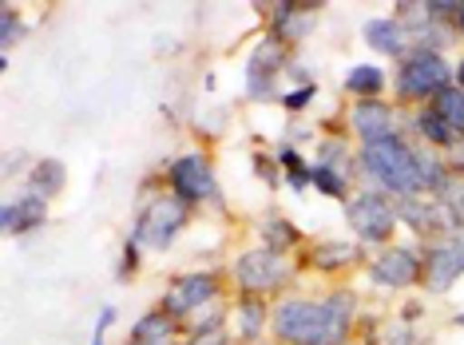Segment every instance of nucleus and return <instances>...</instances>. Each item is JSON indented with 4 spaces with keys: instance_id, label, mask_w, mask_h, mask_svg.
Masks as SVG:
<instances>
[{
    "instance_id": "nucleus-1",
    "label": "nucleus",
    "mask_w": 464,
    "mask_h": 345,
    "mask_svg": "<svg viewBox=\"0 0 464 345\" xmlns=\"http://www.w3.org/2000/svg\"><path fill=\"white\" fill-rule=\"evenodd\" d=\"M362 171L377 187H385V191H393L401 198H413L420 191H440L449 179V167L437 155L409 148L397 135L377 143H362Z\"/></svg>"
},
{
    "instance_id": "nucleus-2",
    "label": "nucleus",
    "mask_w": 464,
    "mask_h": 345,
    "mask_svg": "<svg viewBox=\"0 0 464 345\" xmlns=\"http://www.w3.org/2000/svg\"><path fill=\"white\" fill-rule=\"evenodd\" d=\"M353 321V294H337L310 302V298H286L270 313V330L286 345H345Z\"/></svg>"
},
{
    "instance_id": "nucleus-3",
    "label": "nucleus",
    "mask_w": 464,
    "mask_h": 345,
    "mask_svg": "<svg viewBox=\"0 0 464 345\" xmlns=\"http://www.w3.org/2000/svg\"><path fill=\"white\" fill-rule=\"evenodd\" d=\"M191 206L179 195H155L151 203L140 211V223L131 230V243L140 250H167L175 243V235L187 226Z\"/></svg>"
},
{
    "instance_id": "nucleus-4",
    "label": "nucleus",
    "mask_w": 464,
    "mask_h": 345,
    "mask_svg": "<svg viewBox=\"0 0 464 345\" xmlns=\"http://www.w3.org/2000/svg\"><path fill=\"white\" fill-rule=\"evenodd\" d=\"M452 72L445 64V56L432 48H417L405 56V64H401V76H397V91L409 100H437L445 88H452Z\"/></svg>"
},
{
    "instance_id": "nucleus-5",
    "label": "nucleus",
    "mask_w": 464,
    "mask_h": 345,
    "mask_svg": "<svg viewBox=\"0 0 464 345\" xmlns=\"http://www.w3.org/2000/svg\"><path fill=\"white\" fill-rule=\"evenodd\" d=\"M345 218H350V230L362 243H389L397 230V206L385 195H373V191L350 198Z\"/></svg>"
},
{
    "instance_id": "nucleus-6",
    "label": "nucleus",
    "mask_w": 464,
    "mask_h": 345,
    "mask_svg": "<svg viewBox=\"0 0 464 345\" xmlns=\"http://www.w3.org/2000/svg\"><path fill=\"white\" fill-rule=\"evenodd\" d=\"M235 278L246 294L258 298V294H270V290H282V282L290 278V263H286V254H274V250L258 246V250L238 254Z\"/></svg>"
},
{
    "instance_id": "nucleus-7",
    "label": "nucleus",
    "mask_w": 464,
    "mask_h": 345,
    "mask_svg": "<svg viewBox=\"0 0 464 345\" xmlns=\"http://www.w3.org/2000/svg\"><path fill=\"white\" fill-rule=\"evenodd\" d=\"M218 298V274H203V270H191V274H179L163 294V313H171L175 321L191 318L198 310H210Z\"/></svg>"
},
{
    "instance_id": "nucleus-8",
    "label": "nucleus",
    "mask_w": 464,
    "mask_h": 345,
    "mask_svg": "<svg viewBox=\"0 0 464 345\" xmlns=\"http://www.w3.org/2000/svg\"><path fill=\"white\" fill-rule=\"evenodd\" d=\"M171 195H179L187 206L218 198V183H215V171H210L207 155L191 151V155H179L171 163Z\"/></svg>"
},
{
    "instance_id": "nucleus-9",
    "label": "nucleus",
    "mask_w": 464,
    "mask_h": 345,
    "mask_svg": "<svg viewBox=\"0 0 464 345\" xmlns=\"http://www.w3.org/2000/svg\"><path fill=\"white\" fill-rule=\"evenodd\" d=\"M282 68H286V44H282V40H274V36H266L255 52H250L246 91L255 100H270L274 96V80L282 76Z\"/></svg>"
},
{
    "instance_id": "nucleus-10",
    "label": "nucleus",
    "mask_w": 464,
    "mask_h": 345,
    "mask_svg": "<svg viewBox=\"0 0 464 345\" xmlns=\"http://www.w3.org/2000/svg\"><path fill=\"white\" fill-rule=\"evenodd\" d=\"M369 278H373L377 286L405 290V286H413V282L425 278V263H420L413 250L389 246V250H382V254L373 258V266H369Z\"/></svg>"
},
{
    "instance_id": "nucleus-11",
    "label": "nucleus",
    "mask_w": 464,
    "mask_h": 345,
    "mask_svg": "<svg viewBox=\"0 0 464 345\" xmlns=\"http://www.w3.org/2000/svg\"><path fill=\"white\" fill-rule=\"evenodd\" d=\"M460 274H464V230H452V238H445L425 258V278L429 290H449Z\"/></svg>"
},
{
    "instance_id": "nucleus-12",
    "label": "nucleus",
    "mask_w": 464,
    "mask_h": 345,
    "mask_svg": "<svg viewBox=\"0 0 464 345\" xmlns=\"http://www.w3.org/2000/svg\"><path fill=\"white\" fill-rule=\"evenodd\" d=\"M350 123H353V131L362 135V143H377V139L397 135L393 131V108L382 103V100H362L350 115Z\"/></svg>"
},
{
    "instance_id": "nucleus-13",
    "label": "nucleus",
    "mask_w": 464,
    "mask_h": 345,
    "mask_svg": "<svg viewBox=\"0 0 464 345\" xmlns=\"http://www.w3.org/2000/svg\"><path fill=\"white\" fill-rule=\"evenodd\" d=\"M44 223H48V203L40 195H24L16 203H5V211H0L5 235H28V230H36Z\"/></svg>"
},
{
    "instance_id": "nucleus-14",
    "label": "nucleus",
    "mask_w": 464,
    "mask_h": 345,
    "mask_svg": "<svg viewBox=\"0 0 464 345\" xmlns=\"http://www.w3.org/2000/svg\"><path fill=\"white\" fill-rule=\"evenodd\" d=\"M397 218H405L409 226L417 230V235H437L440 226H452L449 211L440 203H420V198H401L397 203Z\"/></svg>"
},
{
    "instance_id": "nucleus-15",
    "label": "nucleus",
    "mask_w": 464,
    "mask_h": 345,
    "mask_svg": "<svg viewBox=\"0 0 464 345\" xmlns=\"http://www.w3.org/2000/svg\"><path fill=\"white\" fill-rule=\"evenodd\" d=\"M270 313H274V310H266V302H262V298H255V294L242 298V302H238V318H235L238 341H242V345L258 341L262 330H266V321H270Z\"/></svg>"
},
{
    "instance_id": "nucleus-16",
    "label": "nucleus",
    "mask_w": 464,
    "mask_h": 345,
    "mask_svg": "<svg viewBox=\"0 0 464 345\" xmlns=\"http://www.w3.org/2000/svg\"><path fill=\"white\" fill-rule=\"evenodd\" d=\"M365 40H369V48H377V52H389V56H397L401 48H405V24L393 16H382V20H369L365 24Z\"/></svg>"
},
{
    "instance_id": "nucleus-17",
    "label": "nucleus",
    "mask_w": 464,
    "mask_h": 345,
    "mask_svg": "<svg viewBox=\"0 0 464 345\" xmlns=\"http://www.w3.org/2000/svg\"><path fill=\"white\" fill-rule=\"evenodd\" d=\"M175 326H179V321L171 318V313L155 310V313H143V318L135 321V326H131V338H135V341H147V345H171Z\"/></svg>"
},
{
    "instance_id": "nucleus-18",
    "label": "nucleus",
    "mask_w": 464,
    "mask_h": 345,
    "mask_svg": "<svg viewBox=\"0 0 464 345\" xmlns=\"http://www.w3.org/2000/svg\"><path fill=\"white\" fill-rule=\"evenodd\" d=\"M318 24L314 8H298V5H282L278 8V33H282V44H302L305 28Z\"/></svg>"
},
{
    "instance_id": "nucleus-19",
    "label": "nucleus",
    "mask_w": 464,
    "mask_h": 345,
    "mask_svg": "<svg viewBox=\"0 0 464 345\" xmlns=\"http://www.w3.org/2000/svg\"><path fill=\"white\" fill-rule=\"evenodd\" d=\"M353 258H357V246L353 243H345V238H325V243L314 246L310 263L318 266V270H345Z\"/></svg>"
},
{
    "instance_id": "nucleus-20",
    "label": "nucleus",
    "mask_w": 464,
    "mask_h": 345,
    "mask_svg": "<svg viewBox=\"0 0 464 345\" xmlns=\"http://www.w3.org/2000/svg\"><path fill=\"white\" fill-rule=\"evenodd\" d=\"M258 230H262V243H266V250H274V254H286V250H294L302 243L298 226H294L290 218H282V215H270Z\"/></svg>"
},
{
    "instance_id": "nucleus-21",
    "label": "nucleus",
    "mask_w": 464,
    "mask_h": 345,
    "mask_svg": "<svg viewBox=\"0 0 464 345\" xmlns=\"http://www.w3.org/2000/svg\"><path fill=\"white\" fill-rule=\"evenodd\" d=\"M342 88H345V91H353V96L373 100V96H382V88H385V72L377 68V64H357V68L345 72Z\"/></svg>"
},
{
    "instance_id": "nucleus-22",
    "label": "nucleus",
    "mask_w": 464,
    "mask_h": 345,
    "mask_svg": "<svg viewBox=\"0 0 464 345\" xmlns=\"http://www.w3.org/2000/svg\"><path fill=\"white\" fill-rule=\"evenodd\" d=\"M432 111H437L457 135H464V88H445L437 100H432Z\"/></svg>"
},
{
    "instance_id": "nucleus-23",
    "label": "nucleus",
    "mask_w": 464,
    "mask_h": 345,
    "mask_svg": "<svg viewBox=\"0 0 464 345\" xmlns=\"http://www.w3.org/2000/svg\"><path fill=\"white\" fill-rule=\"evenodd\" d=\"M437 203L449 211L452 226H460V230H464V171H460V175H449L445 187L437 191Z\"/></svg>"
},
{
    "instance_id": "nucleus-24",
    "label": "nucleus",
    "mask_w": 464,
    "mask_h": 345,
    "mask_svg": "<svg viewBox=\"0 0 464 345\" xmlns=\"http://www.w3.org/2000/svg\"><path fill=\"white\" fill-rule=\"evenodd\" d=\"M310 187L322 191V195H330V198H345V191H350V175L334 171V167H325V163H314L310 167Z\"/></svg>"
},
{
    "instance_id": "nucleus-25",
    "label": "nucleus",
    "mask_w": 464,
    "mask_h": 345,
    "mask_svg": "<svg viewBox=\"0 0 464 345\" xmlns=\"http://www.w3.org/2000/svg\"><path fill=\"white\" fill-rule=\"evenodd\" d=\"M417 128H420V135H425L432 148H452V143H457V131H452L432 108H425V111L417 115Z\"/></svg>"
},
{
    "instance_id": "nucleus-26",
    "label": "nucleus",
    "mask_w": 464,
    "mask_h": 345,
    "mask_svg": "<svg viewBox=\"0 0 464 345\" xmlns=\"http://www.w3.org/2000/svg\"><path fill=\"white\" fill-rule=\"evenodd\" d=\"M33 187L40 198H48V195H56L60 187H64V163H56V159H40L36 163V171H33Z\"/></svg>"
},
{
    "instance_id": "nucleus-27",
    "label": "nucleus",
    "mask_w": 464,
    "mask_h": 345,
    "mask_svg": "<svg viewBox=\"0 0 464 345\" xmlns=\"http://www.w3.org/2000/svg\"><path fill=\"white\" fill-rule=\"evenodd\" d=\"M318 163L334 167V171L350 175V151H345V139H325L322 151H318Z\"/></svg>"
},
{
    "instance_id": "nucleus-28",
    "label": "nucleus",
    "mask_w": 464,
    "mask_h": 345,
    "mask_svg": "<svg viewBox=\"0 0 464 345\" xmlns=\"http://www.w3.org/2000/svg\"><path fill=\"white\" fill-rule=\"evenodd\" d=\"M314 96H318V83H305V88L290 91V96H282V108H286V111H302V108H305V103H310Z\"/></svg>"
},
{
    "instance_id": "nucleus-29",
    "label": "nucleus",
    "mask_w": 464,
    "mask_h": 345,
    "mask_svg": "<svg viewBox=\"0 0 464 345\" xmlns=\"http://www.w3.org/2000/svg\"><path fill=\"white\" fill-rule=\"evenodd\" d=\"M16 13H13V8H5V40H0V44H5V48H13V40H16Z\"/></svg>"
},
{
    "instance_id": "nucleus-30",
    "label": "nucleus",
    "mask_w": 464,
    "mask_h": 345,
    "mask_svg": "<svg viewBox=\"0 0 464 345\" xmlns=\"http://www.w3.org/2000/svg\"><path fill=\"white\" fill-rule=\"evenodd\" d=\"M397 333H389V345H413V330L405 333V326H393Z\"/></svg>"
},
{
    "instance_id": "nucleus-31",
    "label": "nucleus",
    "mask_w": 464,
    "mask_h": 345,
    "mask_svg": "<svg viewBox=\"0 0 464 345\" xmlns=\"http://www.w3.org/2000/svg\"><path fill=\"white\" fill-rule=\"evenodd\" d=\"M457 88H464V60L457 64Z\"/></svg>"
},
{
    "instance_id": "nucleus-32",
    "label": "nucleus",
    "mask_w": 464,
    "mask_h": 345,
    "mask_svg": "<svg viewBox=\"0 0 464 345\" xmlns=\"http://www.w3.org/2000/svg\"><path fill=\"white\" fill-rule=\"evenodd\" d=\"M457 24H460V33H464V5H460V13H457Z\"/></svg>"
},
{
    "instance_id": "nucleus-33",
    "label": "nucleus",
    "mask_w": 464,
    "mask_h": 345,
    "mask_svg": "<svg viewBox=\"0 0 464 345\" xmlns=\"http://www.w3.org/2000/svg\"><path fill=\"white\" fill-rule=\"evenodd\" d=\"M457 326H464V313H457Z\"/></svg>"
},
{
    "instance_id": "nucleus-34",
    "label": "nucleus",
    "mask_w": 464,
    "mask_h": 345,
    "mask_svg": "<svg viewBox=\"0 0 464 345\" xmlns=\"http://www.w3.org/2000/svg\"><path fill=\"white\" fill-rule=\"evenodd\" d=\"M128 345H147V341H135V338H131V341H128Z\"/></svg>"
},
{
    "instance_id": "nucleus-35",
    "label": "nucleus",
    "mask_w": 464,
    "mask_h": 345,
    "mask_svg": "<svg viewBox=\"0 0 464 345\" xmlns=\"http://www.w3.org/2000/svg\"><path fill=\"white\" fill-rule=\"evenodd\" d=\"M223 345H242V341H223Z\"/></svg>"
}]
</instances>
